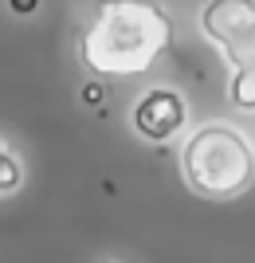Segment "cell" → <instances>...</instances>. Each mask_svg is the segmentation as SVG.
<instances>
[{"mask_svg": "<svg viewBox=\"0 0 255 263\" xmlns=\"http://www.w3.org/2000/svg\"><path fill=\"white\" fill-rule=\"evenodd\" d=\"M173 44V16L161 0H94L79 40V63L90 75H142Z\"/></svg>", "mask_w": 255, "mask_h": 263, "instance_id": "cell-1", "label": "cell"}, {"mask_svg": "<svg viewBox=\"0 0 255 263\" xmlns=\"http://www.w3.org/2000/svg\"><path fill=\"white\" fill-rule=\"evenodd\" d=\"M181 181L204 200L244 197L255 185V142L236 122H204L181 142Z\"/></svg>", "mask_w": 255, "mask_h": 263, "instance_id": "cell-2", "label": "cell"}, {"mask_svg": "<svg viewBox=\"0 0 255 263\" xmlns=\"http://www.w3.org/2000/svg\"><path fill=\"white\" fill-rule=\"evenodd\" d=\"M197 28L232 71L255 63V0H204Z\"/></svg>", "mask_w": 255, "mask_h": 263, "instance_id": "cell-3", "label": "cell"}, {"mask_svg": "<svg viewBox=\"0 0 255 263\" xmlns=\"http://www.w3.org/2000/svg\"><path fill=\"white\" fill-rule=\"evenodd\" d=\"M130 122H133L138 138H145L153 145H165L177 134H185V126H189V102H185V95L177 87H149L142 99L133 102Z\"/></svg>", "mask_w": 255, "mask_h": 263, "instance_id": "cell-4", "label": "cell"}, {"mask_svg": "<svg viewBox=\"0 0 255 263\" xmlns=\"http://www.w3.org/2000/svg\"><path fill=\"white\" fill-rule=\"evenodd\" d=\"M24 181H28V169H24L20 154H16L8 142H0V200L16 197L24 189Z\"/></svg>", "mask_w": 255, "mask_h": 263, "instance_id": "cell-5", "label": "cell"}, {"mask_svg": "<svg viewBox=\"0 0 255 263\" xmlns=\"http://www.w3.org/2000/svg\"><path fill=\"white\" fill-rule=\"evenodd\" d=\"M228 99H232V106L255 114V63L232 71V79H228Z\"/></svg>", "mask_w": 255, "mask_h": 263, "instance_id": "cell-6", "label": "cell"}, {"mask_svg": "<svg viewBox=\"0 0 255 263\" xmlns=\"http://www.w3.org/2000/svg\"><path fill=\"white\" fill-rule=\"evenodd\" d=\"M8 8L16 12V16H32V12L40 8V0H8Z\"/></svg>", "mask_w": 255, "mask_h": 263, "instance_id": "cell-7", "label": "cell"}, {"mask_svg": "<svg viewBox=\"0 0 255 263\" xmlns=\"http://www.w3.org/2000/svg\"><path fill=\"white\" fill-rule=\"evenodd\" d=\"M83 99H87L90 106H99V102H102V90L99 87H83Z\"/></svg>", "mask_w": 255, "mask_h": 263, "instance_id": "cell-8", "label": "cell"}, {"mask_svg": "<svg viewBox=\"0 0 255 263\" xmlns=\"http://www.w3.org/2000/svg\"><path fill=\"white\" fill-rule=\"evenodd\" d=\"M102 263H114V259H102Z\"/></svg>", "mask_w": 255, "mask_h": 263, "instance_id": "cell-9", "label": "cell"}]
</instances>
